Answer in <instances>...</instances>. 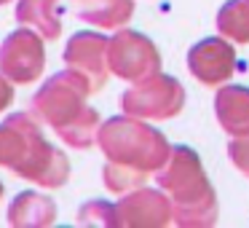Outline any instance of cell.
I'll return each mask as SVG.
<instances>
[{"mask_svg": "<svg viewBox=\"0 0 249 228\" xmlns=\"http://www.w3.org/2000/svg\"><path fill=\"white\" fill-rule=\"evenodd\" d=\"M94 94L91 83L75 70L54 73L30 99V113L40 124L51 126L65 145L75 151H86L97 142L99 134V113L86 102Z\"/></svg>", "mask_w": 249, "mask_h": 228, "instance_id": "1", "label": "cell"}, {"mask_svg": "<svg viewBox=\"0 0 249 228\" xmlns=\"http://www.w3.org/2000/svg\"><path fill=\"white\" fill-rule=\"evenodd\" d=\"M156 183L172 201V223L179 228H209L217 223V193L204 172L198 153L188 145H172Z\"/></svg>", "mask_w": 249, "mask_h": 228, "instance_id": "2", "label": "cell"}, {"mask_svg": "<svg viewBox=\"0 0 249 228\" xmlns=\"http://www.w3.org/2000/svg\"><path fill=\"white\" fill-rule=\"evenodd\" d=\"M97 142L107 161L145 174H156L172 153L169 140L156 126H150L145 118H134L126 113L99 124Z\"/></svg>", "mask_w": 249, "mask_h": 228, "instance_id": "3", "label": "cell"}, {"mask_svg": "<svg viewBox=\"0 0 249 228\" xmlns=\"http://www.w3.org/2000/svg\"><path fill=\"white\" fill-rule=\"evenodd\" d=\"M121 108L126 115L145 121H166L182 113L185 108V89L174 76L156 73L142 81L131 83L121 97Z\"/></svg>", "mask_w": 249, "mask_h": 228, "instance_id": "4", "label": "cell"}, {"mask_svg": "<svg viewBox=\"0 0 249 228\" xmlns=\"http://www.w3.org/2000/svg\"><path fill=\"white\" fill-rule=\"evenodd\" d=\"M24 134H27V148H24V158L14 169V174L49 190L62 188L70 180V161L59 148H54L43 137L40 121L33 113L24 115Z\"/></svg>", "mask_w": 249, "mask_h": 228, "instance_id": "5", "label": "cell"}, {"mask_svg": "<svg viewBox=\"0 0 249 228\" xmlns=\"http://www.w3.org/2000/svg\"><path fill=\"white\" fill-rule=\"evenodd\" d=\"M107 65H110V73L118 76L121 81L137 83L147 76L161 73V54H158L156 43L147 35L129 27H121L110 38Z\"/></svg>", "mask_w": 249, "mask_h": 228, "instance_id": "6", "label": "cell"}, {"mask_svg": "<svg viewBox=\"0 0 249 228\" xmlns=\"http://www.w3.org/2000/svg\"><path fill=\"white\" fill-rule=\"evenodd\" d=\"M46 67L43 35L19 27L0 43V73L11 83H35Z\"/></svg>", "mask_w": 249, "mask_h": 228, "instance_id": "7", "label": "cell"}, {"mask_svg": "<svg viewBox=\"0 0 249 228\" xmlns=\"http://www.w3.org/2000/svg\"><path fill=\"white\" fill-rule=\"evenodd\" d=\"M172 223V201L161 188H140L115 204V228H161Z\"/></svg>", "mask_w": 249, "mask_h": 228, "instance_id": "8", "label": "cell"}, {"mask_svg": "<svg viewBox=\"0 0 249 228\" xmlns=\"http://www.w3.org/2000/svg\"><path fill=\"white\" fill-rule=\"evenodd\" d=\"M188 70L198 83L217 89L231 81L236 70V49L228 38H204L188 51Z\"/></svg>", "mask_w": 249, "mask_h": 228, "instance_id": "9", "label": "cell"}, {"mask_svg": "<svg viewBox=\"0 0 249 228\" xmlns=\"http://www.w3.org/2000/svg\"><path fill=\"white\" fill-rule=\"evenodd\" d=\"M107 46L110 38H105L102 33H91V30H83V33H75L65 46V65L70 70L81 73L89 83H91L94 92L107 83L110 76V65H107Z\"/></svg>", "mask_w": 249, "mask_h": 228, "instance_id": "10", "label": "cell"}, {"mask_svg": "<svg viewBox=\"0 0 249 228\" xmlns=\"http://www.w3.org/2000/svg\"><path fill=\"white\" fill-rule=\"evenodd\" d=\"M214 115L231 137L249 134V86L222 83L214 94Z\"/></svg>", "mask_w": 249, "mask_h": 228, "instance_id": "11", "label": "cell"}, {"mask_svg": "<svg viewBox=\"0 0 249 228\" xmlns=\"http://www.w3.org/2000/svg\"><path fill=\"white\" fill-rule=\"evenodd\" d=\"M81 22L102 30H121L134 17V0H70Z\"/></svg>", "mask_w": 249, "mask_h": 228, "instance_id": "12", "label": "cell"}, {"mask_svg": "<svg viewBox=\"0 0 249 228\" xmlns=\"http://www.w3.org/2000/svg\"><path fill=\"white\" fill-rule=\"evenodd\" d=\"M56 204L51 196H43L38 190H24L8 207V226L17 228H43L54 226Z\"/></svg>", "mask_w": 249, "mask_h": 228, "instance_id": "13", "label": "cell"}, {"mask_svg": "<svg viewBox=\"0 0 249 228\" xmlns=\"http://www.w3.org/2000/svg\"><path fill=\"white\" fill-rule=\"evenodd\" d=\"M59 14V0H19L17 3V22L40 33L43 40H56L62 35Z\"/></svg>", "mask_w": 249, "mask_h": 228, "instance_id": "14", "label": "cell"}, {"mask_svg": "<svg viewBox=\"0 0 249 228\" xmlns=\"http://www.w3.org/2000/svg\"><path fill=\"white\" fill-rule=\"evenodd\" d=\"M24 115L27 113H11L0 126V167H8L11 172L22 164L27 148ZM0 196H3V183H0Z\"/></svg>", "mask_w": 249, "mask_h": 228, "instance_id": "15", "label": "cell"}, {"mask_svg": "<svg viewBox=\"0 0 249 228\" xmlns=\"http://www.w3.org/2000/svg\"><path fill=\"white\" fill-rule=\"evenodd\" d=\"M217 33L231 43H249V0H228L217 11Z\"/></svg>", "mask_w": 249, "mask_h": 228, "instance_id": "16", "label": "cell"}, {"mask_svg": "<svg viewBox=\"0 0 249 228\" xmlns=\"http://www.w3.org/2000/svg\"><path fill=\"white\" fill-rule=\"evenodd\" d=\"M147 177H150V174L137 172V169H129V167H121V164H113V161H107L105 169H102L105 188H107L110 193H118V196H124V193H129V190L145 185Z\"/></svg>", "mask_w": 249, "mask_h": 228, "instance_id": "17", "label": "cell"}, {"mask_svg": "<svg viewBox=\"0 0 249 228\" xmlns=\"http://www.w3.org/2000/svg\"><path fill=\"white\" fill-rule=\"evenodd\" d=\"M81 226H110L115 228V204L110 201H89L78 209Z\"/></svg>", "mask_w": 249, "mask_h": 228, "instance_id": "18", "label": "cell"}, {"mask_svg": "<svg viewBox=\"0 0 249 228\" xmlns=\"http://www.w3.org/2000/svg\"><path fill=\"white\" fill-rule=\"evenodd\" d=\"M228 158H231L233 167L244 177H249V134L231 137V142H228Z\"/></svg>", "mask_w": 249, "mask_h": 228, "instance_id": "19", "label": "cell"}, {"mask_svg": "<svg viewBox=\"0 0 249 228\" xmlns=\"http://www.w3.org/2000/svg\"><path fill=\"white\" fill-rule=\"evenodd\" d=\"M14 102V83L0 73V113L8 110V105Z\"/></svg>", "mask_w": 249, "mask_h": 228, "instance_id": "20", "label": "cell"}, {"mask_svg": "<svg viewBox=\"0 0 249 228\" xmlns=\"http://www.w3.org/2000/svg\"><path fill=\"white\" fill-rule=\"evenodd\" d=\"M6 3H11V0H0V6H6Z\"/></svg>", "mask_w": 249, "mask_h": 228, "instance_id": "21", "label": "cell"}]
</instances>
